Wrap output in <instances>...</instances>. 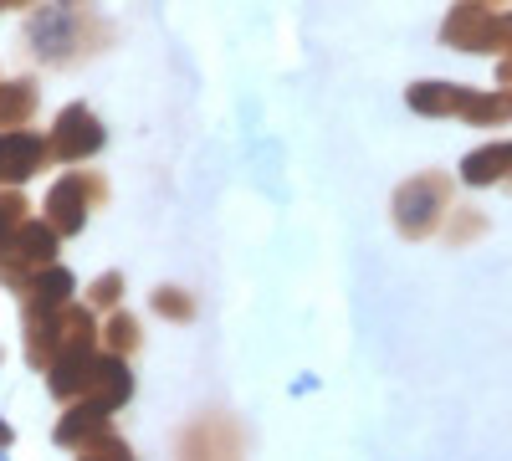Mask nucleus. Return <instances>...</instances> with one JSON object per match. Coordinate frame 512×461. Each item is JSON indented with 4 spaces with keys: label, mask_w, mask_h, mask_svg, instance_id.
<instances>
[{
    "label": "nucleus",
    "mask_w": 512,
    "mask_h": 461,
    "mask_svg": "<svg viewBox=\"0 0 512 461\" xmlns=\"http://www.w3.org/2000/svg\"><path fill=\"white\" fill-rule=\"evenodd\" d=\"M103 349H113V354H134V349H139V323L128 318V313H113L108 328H103Z\"/></svg>",
    "instance_id": "nucleus-15"
},
{
    "label": "nucleus",
    "mask_w": 512,
    "mask_h": 461,
    "mask_svg": "<svg viewBox=\"0 0 512 461\" xmlns=\"http://www.w3.org/2000/svg\"><path fill=\"white\" fill-rule=\"evenodd\" d=\"M57 226L52 221H21L6 241H0V277H6L11 287H26L41 267L57 262Z\"/></svg>",
    "instance_id": "nucleus-2"
},
{
    "label": "nucleus",
    "mask_w": 512,
    "mask_h": 461,
    "mask_svg": "<svg viewBox=\"0 0 512 461\" xmlns=\"http://www.w3.org/2000/svg\"><path fill=\"white\" fill-rule=\"evenodd\" d=\"M507 113H512V98H502V93L497 98H477L472 93V103H466V118L472 123H502Z\"/></svg>",
    "instance_id": "nucleus-16"
},
{
    "label": "nucleus",
    "mask_w": 512,
    "mask_h": 461,
    "mask_svg": "<svg viewBox=\"0 0 512 461\" xmlns=\"http://www.w3.org/2000/svg\"><path fill=\"white\" fill-rule=\"evenodd\" d=\"M103 123H98V113L93 108H82V103H72V108H62L57 113V129H52V149H57V159H67V164H82L88 154H98L103 149Z\"/></svg>",
    "instance_id": "nucleus-6"
},
{
    "label": "nucleus",
    "mask_w": 512,
    "mask_h": 461,
    "mask_svg": "<svg viewBox=\"0 0 512 461\" xmlns=\"http://www.w3.org/2000/svg\"><path fill=\"white\" fill-rule=\"evenodd\" d=\"M77 451H82V456H128V441H123V436H113V426H108V431L88 436Z\"/></svg>",
    "instance_id": "nucleus-19"
},
{
    "label": "nucleus",
    "mask_w": 512,
    "mask_h": 461,
    "mask_svg": "<svg viewBox=\"0 0 512 461\" xmlns=\"http://www.w3.org/2000/svg\"><path fill=\"white\" fill-rule=\"evenodd\" d=\"M88 400H98V405H108V410H118L128 395H134V374H128V364H123V354H98V369H93V385L82 390Z\"/></svg>",
    "instance_id": "nucleus-8"
},
{
    "label": "nucleus",
    "mask_w": 512,
    "mask_h": 461,
    "mask_svg": "<svg viewBox=\"0 0 512 461\" xmlns=\"http://www.w3.org/2000/svg\"><path fill=\"white\" fill-rule=\"evenodd\" d=\"M451 211V180L446 175H415L395 190V226L400 236H431L441 216Z\"/></svg>",
    "instance_id": "nucleus-3"
},
{
    "label": "nucleus",
    "mask_w": 512,
    "mask_h": 461,
    "mask_svg": "<svg viewBox=\"0 0 512 461\" xmlns=\"http://www.w3.org/2000/svg\"><path fill=\"white\" fill-rule=\"evenodd\" d=\"M57 159L52 139H41L31 129H0V185H21L36 170H47Z\"/></svg>",
    "instance_id": "nucleus-5"
},
{
    "label": "nucleus",
    "mask_w": 512,
    "mask_h": 461,
    "mask_svg": "<svg viewBox=\"0 0 512 461\" xmlns=\"http://www.w3.org/2000/svg\"><path fill=\"white\" fill-rule=\"evenodd\" d=\"M0 446H11V426H0Z\"/></svg>",
    "instance_id": "nucleus-21"
},
{
    "label": "nucleus",
    "mask_w": 512,
    "mask_h": 461,
    "mask_svg": "<svg viewBox=\"0 0 512 461\" xmlns=\"http://www.w3.org/2000/svg\"><path fill=\"white\" fill-rule=\"evenodd\" d=\"M26 211H31V205H26V200H21V195L11 190V185L0 190V241H6V236H11V231H16L21 221H26Z\"/></svg>",
    "instance_id": "nucleus-17"
},
{
    "label": "nucleus",
    "mask_w": 512,
    "mask_h": 461,
    "mask_svg": "<svg viewBox=\"0 0 512 461\" xmlns=\"http://www.w3.org/2000/svg\"><path fill=\"white\" fill-rule=\"evenodd\" d=\"M512 170V144H492V149H477L461 159V180L466 185H492Z\"/></svg>",
    "instance_id": "nucleus-12"
},
{
    "label": "nucleus",
    "mask_w": 512,
    "mask_h": 461,
    "mask_svg": "<svg viewBox=\"0 0 512 461\" xmlns=\"http://www.w3.org/2000/svg\"><path fill=\"white\" fill-rule=\"evenodd\" d=\"M98 323L88 308H77V303H62V308H36L26 303V359L31 369H47L67 344L77 339H93Z\"/></svg>",
    "instance_id": "nucleus-1"
},
{
    "label": "nucleus",
    "mask_w": 512,
    "mask_h": 461,
    "mask_svg": "<svg viewBox=\"0 0 512 461\" xmlns=\"http://www.w3.org/2000/svg\"><path fill=\"white\" fill-rule=\"evenodd\" d=\"M6 6H26V0H6Z\"/></svg>",
    "instance_id": "nucleus-22"
},
{
    "label": "nucleus",
    "mask_w": 512,
    "mask_h": 461,
    "mask_svg": "<svg viewBox=\"0 0 512 461\" xmlns=\"http://www.w3.org/2000/svg\"><path fill=\"white\" fill-rule=\"evenodd\" d=\"M492 47H512V16H497L492 21Z\"/></svg>",
    "instance_id": "nucleus-20"
},
{
    "label": "nucleus",
    "mask_w": 512,
    "mask_h": 461,
    "mask_svg": "<svg viewBox=\"0 0 512 461\" xmlns=\"http://www.w3.org/2000/svg\"><path fill=\"white\" fill-rule=\"evenodd\" d=\"M472 88H451V82H420L410 88V108L415 113H466Z\"/></svg>",
    "instance_id": "nucleus-10"
},
{
    "label": "nucleus",
    "mask_w": 512,
    "mask_h": 461,
    "mask_svg": "<svg viewBox=\"0 0 512 461\" xmlns=\"http://www.w3.org/2000/svg\"><path fill=\"white\" fill-rule=\"evenodd\" d=\"M103 195H108V185H103L98 175H88V170L62 175V180L52 185V195H47V221H52L62 236H77L82 226H88L93 205H103Z\"/></svg>",
    "instance_id": "nucleus-4"
},
{
    "label": "nucleus",
    "mask_w": 512,
    "mask_h": 461,
    "mask_svg": "<svg viewBox=\"0 0 512 461\" xmlns=\"http://www.w3.org/2000/svg\"><path fill=\"white\" fill-rule=\"evenodd\" d=\"M118 298H123V277H118V272H103V277L88 287V303H93V308H118Z\"/></svg>",
    "instance_id": "nucleus-18"
},
{
    "label": "nucleus",
    "mask_w": 512,
    "mask_h": 461,
    "mask_svg": "<svg viewBox=\"0 0 512 461\" xmlns=\"http://www.w3.org/2000/svg\"><path fill=\"white\" fill-rule=\"evenodd\" d=\"M236 446H241V426H231L226 415H205V421H195V426L185 431V441H180L185 456H195V451H205V456H231Z\"/></svg>",
    "instance_id": "nucleus-9"
},
{
    "label": "nucleus",
    "mask_w": 512,
    "mask_h": 461,
    "mask_svg": "<svg viewBox=\"0 0 512 461\" xmlns=\"http://www.w3.org/2000/svg\"><path fill=\"white\" fill-rule=\"evenodd\" d=\"M154 313L169 318V323H190L195 318V298H190L185 287H159L154 292Z\"/></svg>",
    "instance_id": "nucleus-14"
},
{
    "label": "nucleus",
    "mask_w": 512,
    "mask_h": 461,
    "mask_svg": "<svg viewBox=\"0 0 512 461\" xmlns=\"http://www.w3.org/2000/svg\"><path fill=\"white\" fill-rule=\"evenodd\" d=\"M492 11H487V0H466V6H456L441 26V36L451 41V47L461 52H492Z\"/></svg>",
    "instance_id": "nucleus-7"
},
{
    "label": "nucleus",
    "mask_w": 512,
    "mask_h": 461,
    "mask_svg": "<svg viewBox=\"0 0 512 461\" xmlns=\"http://www.w3.org/2000/svg\"><path fill=\"white\" fill-rule=\"evenodd\" d=\"M36 113V82H6L0 88V129H26Z\"/></svg>",
    "instance_id": "nucleus-13"
},
{
    "label": "nucleus",
    "mask_w": 512,
    "mask_h": 461,
    "mask_svg": "<svg viewBox=\"0 0 512 461\" xmlns=\"http://www.w3.org/2000/svg\"><path fill=\"white\" fill-rule=\"evenodd\" d=\"M21 292H26V303H36V308H62V303H72V272H62L52 262V267H41Z\"/></svg>",
    "instance_id": "nucleus-11"
}]
</instances>
